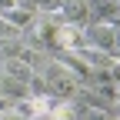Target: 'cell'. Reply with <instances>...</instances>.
Instances as JSON below:
<instances>
[{
  "mask_svg": "<svg viewBox=\"0 0 120 120\" xmlns=\"http://www.w3.org/2000/svg\"><path fill=\"white\" fill-rule=\"evenodd\" d=\"M40 73H43V80H47V87H50L53 97H67V100H70L73 94H80V90L87 87L80 77H73V73L60 64V60H53V57H50V64L43 67Z\"/></svg>",
  "mask_w": 120,
  "mask_h": 120,
  "instance_id": "obj_1",
  "label": "cell"
},
{
  "mask_svg": "<svg viewBox=\"0 0 120 120\" xmlns=\"http://www.w3.org/2000/svg\"><path fill=\"white\" fill-rule=\"evenodd\" d=\"M83 43H87L83 27H77V23H64V20H60L57 30H53V43H50V47H53V50H80Z\"/></svg>",
  "mask_w": 120,
  "mask_h": 120,
  "instance_id": "obj_2",
  "label": "cell"
},
{
  "mask_svg": "<svg viewBox=\"0 0 120 120\" xmlns=\"http://www.w3.org/2000/svg\"><path fill=\"white\" fill-rule=\"evenodd\" d=\"M47 120H80V110L70 100H53V107L47 110Z\"/></svg>",
  "mask_w": 120,
  "mask_h": 120,
  "instance_id": "obj_3",
  "label": "cell"
},
{
  "mask_svg": "<svg viewBox=\"0 0 120 120\" xmlns=\"http://www.w3.org/2000/svg\"><path fill=\"white\" fill-rule=\"evenodd\" d=\"M80 120H113L110 107H103V103H87L80 110Z\"/></svg>",
  "mask_w": 120,
  "mask_h": 120,
  "instance_id": "obj_4",
  "label": "cell"
},
{
  "mask_svg": "<svg viewBox=\"0 0 120 120\" xmlns=\"http://www.w3.org/2000/svg\"><path fill=\"white\" fill-rule=\"evenodd\" d=\"M20 37H23V34H20L17 27H10L4 17H0V40H20Z\"/></svg>",
  "mask_w": 120,
  "mask_h": 120,
  "instance_id": "obj_5",
  "label": "cell"
},
{
  "mask_svg": "<svg viewBox=\"0 0 120 120\" xmlns=\"http://www.w3.org/2000/svg\"><path fill=\"white\" fill-rule=\"evenodd\" d=\"M0 120H23V117H17V113H10V110H7L4 117H0Z\"/></svg>",
  "mask_w": 120,
  "mask_h": 120,
  "instance_id": "obj_6",
  "label": "cell"
},
{
  "mask_svg": "<svg viewBox=\"0 0 120 120\" xmlns=\"http://www.w3.org/2000/svg\"><path fill=\"white\" fill-rule=\"evenodd\" d=\"M113 120H120V117H113Z\"/></svg>",
  "mask_w": 120,
  "mask_h": 120,
  "instance_id": "obj_7",
  "label": "cell"
}]
</instances>
